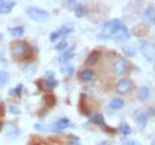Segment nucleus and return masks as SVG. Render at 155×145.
I'll return each mask as SVG.
<instances>
[{
    "mask_svg": "<svg viewBox=\"0 0 155 145\" xmlns=\"http://www.w3.org/2000/svg\"><path fill=\"white\" fill-rule=\"evenodd\" d=\"M86 11H87V10H86V6L80 4V6L78 7L74 12H75V16H77L78 18H81V17H84V16L86 14Z\"/></svg>",
    "mask_w": 155,
    "mask_h": 145,
    "instance_id": "a878e982",
    "label": "nucleus"
},
{
    "mask_svg": "<svg viewBox=\"0 0 155 145\" xmlns=\"http://www.w3.org/2000/svg\"><path fill=\"white\" fill-rule=\"evenodd\" d=\"M112 70L116 75H123L125 74L127 70H128V62L123 58H119L118 61L115 62L114 67H112Z\"/></svg>",
    "mask_w": 155,
    "mask_h": 145,
    "instance_id": "423d86ee",
    "label": "nucleus"
},
{
    "mask_svg": "<svg viewBox=\"0 0 155 145\" xmlns=\"http://www.w3.org/2000/svg\"><path fill=\"white\" fill-rule=\"evenodd\" d=\"M10 81V75L6 72H0V88H2L4 86H6Z\"/></svg>",
    "mask_w": 155,
    "mask_h": 145,
    "instance_id": "5701e85b",
    "label": "nucleus"
},
{
    "mask_svg": "<svg viewBox=\"0 0 155 145\" xmlns=\"http://www.w3.org/2000/svg\"><path fill=\"white\" fill-rule=\"evenodd\" d=\"M60 37H61V36H60V32H58V31H54V32L50 35V40H51V42H56V40H58Z\"/></svg>",
    "mask_w": 155,
    "mask_h": 145,
    "instance_id": "c756f323",
    "label": "nucleus"
},
{
    "mask_svg": "<svg viewBox=\"0 0 155 145\" xmlns=\"http://www.w3.org/2000/svg\"><path fill=\"white\" fill-rule=\"evenodd\" d=\"M72 31H73V26L72 25H68V24H66V25H63L62 27L58 29V32H60V36L61 37L69 35Z\"/></svg>",
    "mask_w": 155,
    "mask_h": 145,
    "instance_id": "412c9836",
    "label": "nucleus"
},
{
    "mask_svg": "<svg viewBox=\"0 0 155 145\" xmlns=\"http://www.w3.org/2000/svg\"><path fill=\"white\" fill-rule=\"evenodd\" d=\"M130 88H131V82H130L129 79H122V80H119L116 86L117 92L120 93V94H125L127 92L130 91Z\"/></svg>",
    "mask_w": 155,
    "mask_h": 145,
    "instance_id": "6e6552de",
    "label": "nucleus"
},
{
    "mask_svg": "<svg viewBox=\"0 0 155 145\" xmlns=\"http://www.w3.org/2000/svg\"><path fill=\"white\" fill-rule=\"evenodd\" d=\"M21 89H23V86H21V85H18L15 89H11V91L8 92V94H10V95H13V94H15V95H20Z\"/></svg>",
    "mask_w": 155,
    "mask_h": 145,
    "instance_id": "cd10ccee",
    "label": "nucleus"
},
{
    "mask_svg": "<svg viewBox=\"0 0 155 145\" xmlns=\"http://www.w3.org/2000/svg\"><path fill=\"white\" fill-rule=\"evenodd\" d=\"M148 123V114L147 113H141L137 117V126L140 130H143Z\"/></svg>",
    "mask_w": 155,
    "mask_h": 145,
    "instance_id": "ddd939ff",
    "label": "nucleus"
},
{
    "mask_svg": "<svg viewBox=\"0 0 155 145\" xmlns=\"http://www.w3.org/2000/svg\"><path fill=\"white\" fill-rule=\"evenodd\" d=\"M123 106H124V101L122 99H119V98H115V99H112L110 101V108L112 109H119L122 108Z\"/></svg>",
    "mask_w": 155,
    "mask_h": 145,
    "instance_id": "a211bd4d",
    "label": "nucleus"
},
{
    "mask_svg": "<svg viewBox=\"0 0 155 145\" xmlns=\"http://www.w3.org/2000/svg\"><path fill=\"white\" fill-rule=\"evenodd\" d=\"M154 23H155V18H154Z\"/></svg>",
    "mask_w": 155,
    "mask_h": 145,
    "instance_id": "58836bf2",
    "label": "nucleus"
},
{
    "mask_svg": "<svg viewBox=\"0 0 155 145\" xmlns=\"http://www.w3.org/2000/svg\"><path fill=\"white\" fill-rule=\"evenodd\" d=\"M74 55H75V54H74L72 50L66 51V53H63V54L58 57V61H60L61 63H67L68 61H71V60L74 57Z\"/></svg>",
    "mask_w": 155,
    "mask_h": 145,
    "instance_id": "f3484780",
    "label": "nucleus"
},
{
    "mask_svg": "<svg viewBox=\"0 0 155 145\" xmlns=\"http://www.w3.org/2000/svg\"><path fill=\"white\" fill-rule=\"evenodd\" d=\"M69 137H71V139H72V140H74V142H78V140H79V138H78L77 136H73V134H71Z\"/></svg>",
    "mask_w": 155,
    "mask_h": 145,
    "instance_id": "72a5a7b5",
    "label": "nucleus"
},
{
    "mask_svg": "<svg viewBox=\"0 0 155 145\" xmlns=\"http://www.w3.org/2000/svg\"><path fill=\"white\" fill-rule=\"evenodd\" d=\"M92 121L94 123V124H97L98 126H101L104 127L105 130H107L109 127L106 126V124H105V120H104V117L100 114V113H96L94 115H93V118H92Z\"/></svg>",
    "mask_w": 155,
    "mask_h": 145,
    "instance_id": "4468645a",
    "label": "nucleus"
},
{
    "mask_svg": "<svg viewBox=\"0 0 155 145\" xmlns=\"http://www.w3.org/2000/svg\"><path fill=\"white\" fill-rule=\"evenodd\" d=\"M93 77H94V72L91 69H84L80 72V79L84 80V81H91Z\"/></svg>",
    "mask_w": 155,
    "mask_h": 145,
    "instance_id": "dca6fc26",
    "label": "nucleus"
},
{
    "mask_svg": "<svg viewBox=\"0 0 155 145\" xmlns=\"http://www.w3.org/2000/svg\"><path fill=\"white\" fill-rule=\"evenodd\" d=\"M26 14L28 17L35 21H44L49 18V13L42 8H37L34 6H30L26 8Z\"/></svg>",
    "mask_w": 155,
    "mask_h": 145,
    "instance_id": "f03ea898",
    "label": "nucleus"
},
{
    "mask_svg": "<svg viewBox=\"0 0 155 145\" xmlns=\"http://www.w3.org/2000/svg\"><path fill=\"white\" fill-rule=\"evenodd\" d=\"M1 4H2V1H0V5H1Z\"/></svg>",
    "mask_w": 155,
    "mask_h": 145,
    "instance_id": "e433bc0d",
    "label": "nucleus"
},
{
    "mask_svg": "<svg viewBox=\"0 0 155 145\" xmlns=\"http://www.w3.org/2000/svg\"><path fill=\"white\" fill-rule=\"evenodd\" d=\"M122 25H123V23L119 19H112L110 21H106L105 24L101 25V31H103L104 36H99V37H101V38H110V36L116 31L119 26H122Z\"/></svg>",
    "mask_w": 155,
    "mask_h": 145,
    "instance_id": "f257e3e1",
    "label": "nucleus"
},
{
    "mask_svg": "<svg viewBox=\"0 0 155 145\" xmlns=\"http://www.w3.org/2000/svg\"><path fill=\"white\" fill-rule=\"evenodd\" d=\"M45 100L49 102V104H48L49 106H53V105L55 104V98H54L53 95H47V96H45Z\"/></svg>",
    "mask_w": 155,
    "mask_h": 145,
    "instance_id": "7c9ffc66",
    "label": "nucleus"
},
{
    "mask_svg": "<svg viewBox=\"0 0 155 145\" xmlns=\"http://www.w3.org/2000/svg\"><path fill=\"white\" fill-rule=\"evenodd\" d=\"M4 133H5V136H6L8 139H16V138L19 136V130H18V127L16 126L15 124L7 123V124L5 125Z\"/></svg>",
    "mask_w": 155,
    "mask_h": 145,
    "instance_id": "39448f33",
    "label": "nucleus"
},
{
    "mask_svg": "<svg viewBox=\"0 0 155 145\" xmlns=\"http://www.w3.org/2000/svg\"><path fill=\"white\" fill-rule=\"evenodd\" d=\"M15 6H16V1H2V4L0 5V14L10 13Z\"/></svg>",
    "mask_w": 155,
    "mask_h": 145,
    "instance_id": "9b49d317",
    "label": "nucleus"
},
{
    "mask_svg": "<svg viewBox=\"0 0 155 145\" xmlns=\"http://www.w3.org/2000/svg\"><path fill=\"white\" fill-rule=\"evenodd\" d=\"M45 85L48 88H53L55 86H58V81L54 79V72H49L47 75V80H45Z\"/></svg>",
    "mask_w": 155,
    "mask_h": 145,
    "instance_id": "2eb2a0df",
    "label": "nucleus"
},
{
    "mask_svg": "<svg viewBox=\"0 0 155 145\" xmlns=\"http://www.w3.org/2000/svg\"><path fill=\"white\" fill-rule=\"evenodd\" d=\"M68 47V43H67V40H61L58 44H56V50H58V51H63V50H66V48Z\"/></svg>",
    "mask_w": 155,
    "mask_h": 145,
    "instance_id": "bb28decb",
    "label": "nucleus"
},
{
    "mask_svg": "<svg viewBox=\"0 0 155 145\" xmlns=\"http://www.w3.org/2000/svg\"><path fill=\"white\" fill-rule=\"evenodd\" d=\"M141 50H142L143 56H144L148 61H152V58L154 57V55H155L154 45H152V44H149V43H146V42H142V43H141Z\"/></svg>",
    "mask_w": 155,
    "mask_h": 145,
    "instance_id": "0eeeda50",
    "label": "nucleus"
},
{
    "mask_svg": "<svg viewBox=\"0 0 155 145\" xmlns=\"http://www.w3.org/2000/svg\"><path fill=\"white\" fill-rule=\"evenodd\" d=\"M69 125H71L69 119H67V118H61V119H58V121H55V123L50 126V131H54V132L61 131V130L66 128V127L69 126Z\"/></svg>",
    "mask_w": 155,
    "mask_h": 145,
    "instance_id": "1a4fd4ad",
    "label": "nucleus"
},
{
    "mask_svg": "<svg viewBox=\"0 0 155 145\" xmlns=\"http://www.w3.org/2000/svg\"><path fill=\"white\" fill-rule=\"evenodd\" d=\"M29 50V45L24 42H17L15 45H12V55L15 57H20L25 55Z\"/></svg>",
    "mask_w": 155,
    "mask_h": 145,
    "instance_id": "20e7f679",
    "label": "nucleus"
},
{
    "mask_svg": "<svg viewBox=\"0 0 155 145\" xmlns=\"http://www.w3.org/2000/svg\"><path fill=\"white\" fill-rule=\"evenodd\" d=\"M64 4H66V7H67L68 10H71V11H75L78 7L80 6V2H78V1H74V0H69V1H66Z\"/></svg>",
    "mask_w": 155,
    "mask_h": 145,
    "instance_id": "393cba45",
    "label": "nucleus"
},
{
    "mask_svg": "<svg viewBox=\"0 0 155 145\" xmlns=\"http://www.w3.org/2000/svg\"><path fill=\"white\" fill-rule=\"evenodd\" d=\"M118 128H119V132L122 134H124V136H129L131 133V127L129 126L128 124H125V123H122Z\"/></svg>",
    "mask_w": 155,
    "mask_h": 145,
    "instance_id": "b1692460",
    "label": "nucleus"
},
{
    "mask_svg": "<svg viewBox=\"0 0 155 145\" xmlns=\"http://www.w3.org/2000/svg\"><path fill=\"white\" fill-rule=\"evenodd\" d=\"M74 74V68L73 67H69L68 68V75H73Z\"/></svg>",
    "mask_w": 155,
    "mask_h": 145,
    "instance_id": "473e14b6",
    "label": "nucleus"
},
{
    "mask_svg": "<svg viewBox=\"0 0 155 145\" xmlns=\"http://www.w3.org/2000/svg\"><path fill=\"white\" fill-rule=\"evenodd\" d=\"M129 37H130L129 30H128V29H127V26L123 24L122 26H119L116 31L110 36V38L115 39V40L118 42V43H122V42L128 40V39H129Z\"/></svg>",
    "mask_w": 155,
    "mask_h": 145,
    "instance_id": "7ed1b4c3",
    "label": "nucleus"
},
{
    "mask_svg": "<svg viewBox=\"0 0 155 145\" xmlns=\"http://www.w3.org/2000/svg\"><path fill=\"white\" fill-rule=\"evenodd\" d=\"M0 38H1V34H0Z\"/></svg>",
    "mask_w": 155,
    "mask_h": 145,
    "instance_id": "4c0bfd02",
    "label": "nucleus"
},
{
    "mask_svg": "<svg viewBox=\"0 0 155 145\" xmlns=\"http://www.w3.org/2000/svg\"><path fill=\"white\" fill-rule=\"evenodd\" d=\"M136 95H137V99L143 102V101H147V100H148V98H149V95H150V91H149L148 87L143 86V87H140V88H138Z\"/></svg>",
    "mask_w": 155,
    "mask_h": 145,
    "instance_id": "9d476101",
    "label": "nucleus"
},
{
    "mask_svg": "<svg viewBox=\"0 0 155 145\" xmlns=\"http://www.w3.org/2000/svg\"><path fill=\"white\" fill-rule=\"evenodd\" d=\"M98 145H109V143H107V142H101L100 144H98Z\"/></svg>",
    "mask_w": 155,
    "mask_h": 145,
    "instance_id": "f704fd0d",
    "label": "nucleus"
},
{
    "mask_svg": "<svg viewBox=\"0 0 155 145\" xmlns=\"http://www.w3.org/2000/svg\"><path fill=\"white\" fill-rule=\"evenodd\" d=\"M77 145H78V144H77Z\"/></svg>",
    "mask_w": 155,
    "mask_h": 145,
    "instance_id": "a19ab883",
    "label": "nucleus"
},
{
    "mask_svg": "<svg viewBox=\"0 0 155 145\" xmlns=\"http://www.w3.org/2000/svg\"><path fill=\"white\" fill-rule=\"evenodd\" d=\"M123 145H142L141 143L136 142V140H125L123 142Z\"/></svg>",
    "mask_w": 155,
    "mask_h": 145,
    "instance_id": "2f4dec72",
    "label": "nucleus"
},
{
    "mask_svg": "<svg viewBox=\"0 0 155 145\" xmlns=\"http://www.w3.org/2000/svg\"><path fill=\"white\" fill-rule=\"evenodd\" d=\"M150 145H155V140H154V142H153V143H152Z\"/></svg>",
    "mask_w": 155,
    "mask_h": 145,
    "instance_id": "c9c22d12",
    "label": "nucleus"
},
{
    "mask_svg": "<svg viewBox=\"0 0 155 145\" xmlns=\"http://www.w3.org/2000/svg\"><path fill=\"white\" fill-rule=\"evenodd\" d=\"M122 50H123V53L127 55V56H129V57H135L136 56V49L133 47V45H124L123 48H122Z\"/></svg>",
    "mask_w": 155,
    "mask_h": 145,
    "instance_id": "aec40b11",
    "label": "nucleus"
},
{
    "mask_svg": "<svg viewBox=\"0 0 155 145\" xmlns=\"http://www.w3.org/2000/svg\"><path fill=\"white\" fill-rule=\"evenodd\" d=\"M154 13H155V8L153 5H149L146 10H144V12H143V18L144 19H152L154 17Z\"/></svg>",
    "mask_w": 155,
    "mask_h": 145,
    "instance_id": "4be33fe9",
    "label": "nucleus"
},
{
    "mask_svg": "<svg viewBox=\"0 0 155 145\" xmlns=\"http://www.w3.org/2000/svg\"><path fill=\"white\" fill-rule=\"evenodd\" d=\"M99 57H100V53L99 51H92L91 54L88 55V57H87V60H86V63L88 64V66H94V64H97V62L99 61Z\"/></svg>",
    "mask_w": 155,
    "mask_h": 145,
    "instance_id": "f8f14e48",
    "label": "nucleus"
},
{
    "mask_svg": "<svg viewBox=\"0 0 155 145\" xmlns=\"http://www.w3.org/2000/svg\"><path fill=\"white\" fill-rule=\"evenodd\" d=\"M8 112H10L11 114H16V115L20 114V109L18 108L17 106H15V105H10V106H8Z\"/></svg>",
    "mask_w": 155,
    "mask_h": 145,
    "instance_id": "c85d7f7f",
    "label": "nucleus"
},
{
    "mask_svg": "<svg viewBox=\"0 0 155 145\" xmlns=\"http://www.w3.org/2000/svg\"><path fill=\"white\" fill-rule=\"evenodd\" d=\"M0 102H1V101H0Z\"/></svg>",
    "mask_w": 155,
    "mask_h": 145,
    "instance_id": "ea45409f",
    "label": "nucleus"
},
{
    "mask_svg": "<svg viewBox=\"0 0 155 145\" xmlns=\"http://www.w3.org/2000/svg\"><path fill=\"white\" fill-rule=\"evenodd\" d=\"M8 31L11 32V35L15 37H21L24 35V27L23 26H15V27H10Z\"/></svg>",
    "mask_w": 155,
    "mask_h": 145,
    "instance_id": "6ab92c4d",
    "label": "nucleus"
}]
</instances>
